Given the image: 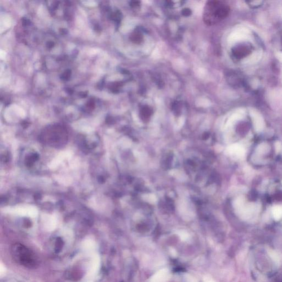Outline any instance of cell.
I'll use <instances>...</instances> for the list:
<instances>
[{
  "mask_svg": "<svg viewBox=\"0 0 282 282\" xmlns=\"http://www.w3.org/2000/svg\"><path fill=\"white\" fill-rule=\"evenodd\" d=\"M151 109L147 106L143 107V109L141 110V114L145 118H148L151 115Z\"/></svg>",
  "mask_w": 282,
  "mask_h": 282,
  "instance_id": "5",
  "label": "cell"
},
{
  "mask_svg": "<svg viewBox=\"0 0 282 282\" xmlns=\"http://www.w3.org/2000/svg\"><path fill=\"white\" fill-rule=\"evenodd\" d=\"M132 40L136 43H140L142 40V37L139 33L137 32L132 36Z\"/></svg>",
  "mask_w": 282,
  "mask_h": 282,
  "instance_id": "6",
  "label": "cell"
},
{
  "mask_svg": "<svg viewBox=\"0 0 282 282\" xmlns=\"http://www.w3.org/2000/svg\"><path fill=\"white\" fill-rule=\"evenodd\" d=\"M229 7L220 1H208L204 7L203 18L204 23L212 26L228 15Z\"/></svg>",
  "mask_w": 282,
  "mask_h": 282,
  "instance_id": "1",
  "label": "cell"
},
{
  "mask_svg": "<svg viewBox=\"0 0 282 282\" xmlns=\"http://www.w3.org/2000/svg\"><path fill=\"white\" fill-rule=\"evenodd\" d=\"M214 282V281H213V280H212V279H210V278H208V279H206V281H205V282Z\"/></svg>",
  "mask_w": 282,
  "mask_h": 282,
  "instance_id": "9",
  "label": "cell"
},
{
  "mask_svg": "<svg viewBox=\"0 0 282 282\" xmlns=\"http://www.w3.org/2000/svg\"><path fill=\"white\" fill-rule=\"evenodd\" d=\"M272 214L274 219L279 220L282 217V206H276L272 209Z\"/></svg>",
  "mask_w": 282,
  "mask_h": 282,
  "instance_id": "4",
  "label": "cell"
},
{
  "mask_svg": "<svg viewBox=\"0 0 282 282\" xmlns=\"http://www.w3.org/2000/svg\"><path fill=\"white\" fill-rule=\"evenodd\" d=\"M281 147H282L281 144L279 143L278 142V143H277L276 144V151H277V152L278 153L279 151L281 149Z\"/></svg>",
  "mask_w": 282,
  "mask_h": 282,
  "instance_id": "8",
  "label": "cell"
},
{
  "mask_svg": "<svg viewBox=\"0 0 282 282\" xmlns=\"http://www.w3.org/2000/svg\"><path fill=\"white\" fill-rule=\"evenodd\" d=\"M170 278V272L167 268H163L156 273L150 282H167Z\"/></svg>",
  "mask_w": 282,
  "mask_h": 282,
  "instance_id": "2",
  "label": "cell"
},
{
  "mask_svg": "<svg viewBox=\"0 0 282 282\" xmlns=\"http://www.w3.org/2000/svg\"><path fill=\"white\" fill-rule=\"evenodd\" d=\"M230 151L232 154H233L234 155H235L236 157L239 158L243 157L245 153V151L242 147L237 144H235L231 147Z\"/></svg>",
  "mask_w": 282,
  "mask_h": 282,
  "instance_id": "3",
  "label": "cell"
},
{
  "mask_svg": "<svg viewBox=\"0 0 282 282\" xmlns=\"http://www.w3.org/2000/svg\"><path fill=\"white\" fill-rule=\"evenodd\" d=\"M183 14L185 16H188L191 14V11L189 8H185L183 10Z\"/></svg>",
  "mask_w": 282,
  "mask_h": 282,
  "instance_id": "7",
  "label": "cell"
}]
</instances>
